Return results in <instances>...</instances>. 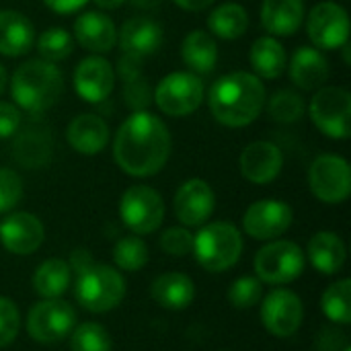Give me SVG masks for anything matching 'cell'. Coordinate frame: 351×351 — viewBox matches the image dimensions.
<instances>
[{"instance_id": "46", "label": "cell", "mask_w": 351, "mask_h": 351, "mask_svg": "<svg viewBox=\"0 0 351 351\" xmlns=\"http://www.w3.org/2000/svg\"><path fill=\"white\" fill-rule=\"evenodd\" d=\"M179 8L183 10H189V12H199L208 6H212L216 0H173Z\"/></svg>"}, {"instance_id": "48", "label": "cell", "mask_w": 351, "mask_h": 351, "mask_svg": "<svg viewBox=\"0 0 351 351\" xmlns=\"http://www.w3.org/2000/svg\"><path fill=\"white\" fill-rule=\"evenodd\" d=\"M132 6L142 8V10H150V8H158L162 4V0H130Z\"/></svg>"}, {"instance_id": "19", "label": "cell", "mask_w": 351, "mask_h": 351, "mask_svg": "<svg viewBox=\"0 0 351 351\" xmlns=\"http://www.w3.org/2000/svg\"><path fill=\"white\" fill-rule=\"evenodd\" d=\"M117 41L123 53L144 60L146 56H152L160 49L165 41V31L160 23L150 16H132L121 25Z\"/></svg>"}, {"instance_id": "22", "label": "cell", "mask_w": 351, "mask_h": 351, "mask_svg": "<svg viewBox=\"0 0 351 351\" xmlns=\"http://www.w3.org/2000/svg\"><path fill=\"white\" fill-rule=\"evenodd\" d=\"M304 16V0H263L261 4V25L271 37H290L298 33Z\"/></svg>"}, {"instance_id": "20", "label": "cell", "mask_w": 351, "mask_h": 351, "mask_svg": "<svg viewBox=\"0 0 351 351\" xmlns=\"http://www.w3.org/2000/svg\"><path fill=\"white\" fill-rule=\"evenodd\" d=\"M74 39L93 53H107L117 43L115 23L99 10H86L74 21Z\"/></svg>"}, {"instance_id": "38", "label": "cell", "mask_w": 351, "mask_h": 351, "mask_svg": "<svg viewBox=\"0 0 351 351\" xmlns=\"http://www.w3.org/2000/svg\"><path fill=\"white\" fill-rule=\"evenodd\" d=\"M21 329L19 308L10 298L0 296V348H6L14 341Z\"/></svg>"}, {"instance_id": "23", "label": "cell", "mask_w": 351, "mask_h": 351, "mask_svg": "<svg viewBox=\"0 0 351 351\" xmlns=\"http://www.w3.org/2000/svg\"><path fill=\"white\" fill-rule=\"evenodd\" d=\"M290 78L302 90H317L329 78V62L325 53L313 45H302L290 60Z\"/></svg>"}, {"instance_id": "28", "label": "cell", "mask_w": 351, "mask_h": 351, "mask_svg": "<svg viewBox=\"0 0 351 351\" xmlns=\"http://www.w3.org/2000/svg\"><path fill=\"white\" fill-rule=\"evenodd\" d=\"M348 251L343 241L335 232H317L308 243V259L315 269H319L325 276L337 274L346 263Z\"/></svg>"}, {"instance_id": "13", "label": "cell", "mask_w": 351, "mask_h": 351, "mask_svg": "<svg viewBox=\"0 0 351 351\" xmlns=\"http://www.w3.org/2000/svg\"><path fill=\"white\" fill-rule=\"evenodd\" d=\"M304 308L300 298L284 288L269 292L261 304L263 327L276 337H290L302 325Z\"/></svg>"}, {"instance_id": "25", "label": "cell", "mask_w": 351, "mask_h": 351, "mask_svg": "<svg viewBox=\"0 0 351 351\" xmlns=\"http://www.w3.org/2000/svg\"><path fill=\"white\" fill-rule=\"evenodd\" d=\"M249 62H251L257 78L276 80L288 68V53L278 37L263 35V37L255 39V43L251 45Z\"/></svg>"}, {"instance_id": "9", "label": "cell", "mask_w": 351, "mask_h": 351, "mask_svg": "<svg viewBox=\"0 0 351 351\" xmlns=\"http://www.w3.org/2000/svg\"><path fill=\"white\" fill-rule=\"evenodd\" d=\"M304 21L313 47L331 51L350 43V16L341 4L333 0L319 2L311 8Z\"/></svg>"}, {"instance_id": "36", "label": "cell", "mask_w": 351, "mask_h": 351, "mask_svg": "<svg viewBox=\"0 0 351 351\" xmlns=\"http://www.w3.org/2000/svg\"><path fill=\"white\" fill-rule=\"evenodd\" d=\"M72 351H111L109 333L97 323H84L72 331L70 339Z\"/></svg>"}, {"instance_id": "27", "label": "cell", "mask_w": 351, "mask_h": 351, "mask_svg": "<svg viewBox=\"0 0 351 351\" xmlns=\"http://www.w3.org/2000/svg\"><path fill=\"white\" fill-rule=\"evenodd\" d=\"M150 294L156 304L169 311H183L193 302L195 288L185 274H162L154 280Z\"/></svg>"}, {"instance_id": "15", "label": "cell", "mask_w": 351, "mask_h": 351, "mask_svg": "<svg viewBox=\"0 0 351 351\" xmlns=\"http://www.w3.org/2000/svg\"><path fill=\"white\" fill-rule=\"evenodd\" d=\"M74 88L86 103H103L115 88V70L109 60L95 53L84 58L74 70Z\"/></svg>"}, {"instance_id": "31", "label": "cell", "mask_w": 351, "mask_h": 351, "mask_svg": "<svg viewBox=\"0 0 351 351\" xmlns=\"http://www.w3.org/2000/svg\"><path fill=\"white\" fill-rule=\"evenodd\" d=\"M70 280H72V271L64 259H47L35 269L33 288L45 300L60 298L68 290Z\"/></svg>"}, {"instance_id": "7", "label": "cell", "mask_w": 351, "mask_h": 351, "mask_svg": "<svg viewBox=\"0 0 351 351\" xmlns=\"http://www.w3.org/2000/svg\"><path fill=\"white\" fill-rule=\"evenodd\" d=\"M313 123L331 140H348L351 136V95L341 86L317 88L311 107Z\"/></svg>"}, {"instance_id": "4", "label": "cell", "mask_w": 351, "mask_h": 351, "mask_svg": "<svg viewBox=\"0 0 351 351\" xmlns=\"http://www.w3.org/2000/svg\"><path fill=\"white\" fill-rule=\"evenodd\" d=\"M193 253L204 269L226 271L241 259L243 237L230 222H212L193 237Z\"/></svg>"}, {"instance_id": "6", "label": "cell", "mask_w": 351, "mask_h": 351, "mask_svg": "<svg viewBox=\"0 0 351 351\" xmlns=\"http://www.w3.org/2000/svg\"><path fill=\"white\" fill-rule=\"evenodd\" d=\"M156 107L169 117H187L204 103V82L193 72H171L154 88Z\"/></svg>"}, {"instance_id": "3", "label": "cell", "mask_w": 351, "mask_h": 351, "mask_svg": "<svg viewBox=\"0 0 351 351\" xmlns=\"http://www.w3.org/2000/svg\"><path fill=\"white\" fill-rule=\"evenodd\" d=\"M10 95L21 111L39 115L53 107L64 90L62 70L41 58L23 62L10 76Z\"/></svg>"}, {"instance_id": "8", "label": "cell", "mask_w": 351, "mask_h": 351, "mask_svg": "<svg viewBox=\"0 0 351 351\" xmlns=\"http://www.w3.org/2000/svg\"><path fill=\"white\" fill-rule=\"evenodd\" d=\"M119 216L134 234H150L165 220V202L148 185H132L119 199Z\"/></svg>"}, {"instance_id": "44", "label": "cell", "mask_w": 351, "mask_h": 351, "mask_svg": "<svg viewBox=\"0 0 351 351\" xmlns=\"http://www.w3.org/2000/svg\"><path fill=\"white\" fill-rule=\"evenodd\" d=\"M93 265H95L93 255H90L86 249H76V251H72V253H70L68 267H70V271H74L76 276H78V274H82V271H86V269H88V267H93Z\"/></svg>"}, {"instance_id": "47", "label": "cell", "mask_w": 351, "mask_h": 351, "mask_svg": "<svg viewBox=\"0 0 351 351\" xmlns=\"http://www.w3.org/2000/svg\"><path fill=\"white\" fill-rule=\"evenodd\" d=\"M99 8H103V10H115V8H119V6H123L128 0H93Z\"/></svg>"}, {"instance_id": "30", "label": "cell", "mask_w": 351, "mask_h": 351, "mask_svg": "<svg viewBox=\"0 0 351 351\" xmlns=\"http://www.w3.org/2000/svg\"><path fill=\"white\" fill-rule=\"evenodd\" d=\"M208 29L220 39H226V41L239 39L249 29V12L243 4L224 2L210 12Z\"/></svg>"}, {"instance_id": "5", "label": "cell", "mask_w": 351, "mask_h": 351, "mask_svg": "<svg viewBox=\"0 0 351 351\" xmlns=\"http://www.w3.org/2000/svg\"><path fill=\"white\" fill-rule=\"evenodd\" d=\"M125 296V282L121 274L109 265L95 263L86 271L78 274L74 284L76 302L90 313L113 311Z\"/></svg>"}, {"instance_id": "43", "label": "cell", "mask_w": 351, "mask_h": 351, "mask_svg": "<svg viewBox=\"0 0 351 351\" xmlns=\"http://www.w3.org/2000/svg\"><path fill=\"white\" fill-rule=\"evenodd\" d=\"M142 62H144V60H140V58L121 53V58H119V62H117V74H119L125 82H130V80H134V78H140V76H144V72H142Z\"/></svg>"}, {"instance_id": "24", "label": "cell", "mask_w": 351, "mask_h": 351, "mask_svg": "<svg viewBox=\"0 0 351 351\" xmlns=\"http://www.w3.org/2000/svg\"><path fill=\"white\" fill-rule=\"evenodd\" d=\"M35 27L19 10H0V53L19 58L33 49Z\"/></svg>"}, {"instance_id": "40", "label": "cell", "mask_w": 351, "mask_h": 351, "mask_svg": "<svg viewBox=\"0 0 351 351\" xmlns=\"http://www.w3.org/2000/svg\"><path fill=\"white\" fill-rule=\"evenodd\" d=\"M160 247H162L165 253H169L173 257H183L189 251H193V234L187 228H181V226L169 228L160 237Z\"/></svg>"}, {"instance_id": "10", "label": "cell", "mask_w": 351, "mask_h": 351, "mask_svg": "<svg viewBox=\"0 0 351 351\" xmlns=\"http://www.w3.org/2000/svg\"><path fill=\"white\" fill-rule=\"evenodd\" d=\"M304 269V253L292 241H274L265 245L255 257L257 278L265 284L294 282Z\"/></svg>"}, {"instance_id": "2", "label": "cell", "mask_w": 351, "mask_h": 351, "mask_svg": "<svg viewBox=\"0 0 351 351\" xmlns=\"http://www.w3.org/2000/svg\"><path fill=\"white\" fill-rule=\"evenodd\" d=\"M267 101L261 78L253 72H230L220 76L208 95V105L214 119L226 128H245L253 123Z\"/></svg>"}, {"instance_id": "1", "label": "cell", "mask_w": 351, "mask_h": 351, "mask_svg": "<svg viewBox=\"0 0 351 351\" xmlns=\"http://www.w3.org/2000/svg\"><path fill=\"white\" fill-rule=\"evenodd\" d=\"M171 132L167 123L150 111H134L113 140L117 167L132 177H152L171 156Z\"/></svg>"}, {"instance_id": "37", "label": "cell", "mask_w": 351, "mask_h": 351, "mask_svg": "<svg viewBox=\"0 0 351 351\" xmlns=\"http://www.w3.org/2000/svg\"><path fill=\"white\" fill-rule=\"evenodd\" d=\"M263 294V286L259 278H239L237 282H232L230 290H228V300L234 308H251L261 300Z\"/></svg>"}, {"instance_id": "34", "label": "cell", "mask_w": 351, "mask_h": 351, "mask_svg": "<svg viewBox=\"0 0 351 351\" xmlns=\"http://www.w3.org/2000/svg\"><path fill=\"white\" fill-rule=\"evenodd\" d=\"M113 261L123 271H138L148 263V247L138 234L123 237L113 249Z\"/></svg>"}, {"instance_id": "11", "label": "cell", "mask_w": 351, "mask_h": 351, "mask_svg": "<svg viewBox=\"0 0 351 351\" xmlns=\"http://www.w3.org/2000/svg\"><path fill=\"white\" fill-rule=\"evenodd\" d=\"M308 185L317 199L325 204H341L351 193V169L337 154H321L308 171Z\"/></svg>"}, {"instance_id": "33", "label": "cell", "mask_w": 351, "mask_h": 351, "mask_svg": "<svg viewBox=\"0 0 351 351\" xmlns=\"http://www.w3.org/2000/svg\"><path fill=\"white\" fill-rule=\"evenodd\" d=\"M323 313L327 319L339 325L351 323V282L339 280L333 286H329L323 294Z\"/></svg>"}, {"instance_id": "17", "label": "cell", "mask_w": 351, "mask_h": 351, "mask_svg": "<svg viewBox=\"0 0 351 351\" xmlns=\"http://www.w3.org/2000/svg\"><path fill=\"white\" fill-rule=\"evenodd\" d=\"M214 208V189L204 179H189L175 193V214L185 226H202L212 216Z\"/></svg>"}, {"instance_id": "50", "label": "cell", "mask_w": 351, "mask_h": 351, "mask_svg": "<svg viewBox=\"0 0 351 351\" xmlns=\"http://www.w3.org/2000/svg\"><path fill=\"white\" fill-rule=\"evenodd\" d=\"M343 351H351V348H350V346H348V348H346V350H343Z\"/></svg>"}, {"instance_id": "14", "label": "cell", "mask_w": 351, "mask_h": 351, "mask_svg": "<svg viewBox=\"0 0 351 351\" xmlns=\"http://www.w3.org/2000/svg\"><path fill=\"white\" fill-rule=\"evenodd\" d=\"M292 208L280 199H261L247 208L243 226L245 232L257 241H271L282 237L292 226Z\"/></svg>"}, {"instance_id": "26", "label": "cell", "mask_w": 351, "mask_h": 351, "mask_svg": "<svg viewBox=\"0 0 351 351\" xmlns=\"http://www.w3.org/2000/svg\"><path fill=\"white\" fill-rule=\"evenodd\" d=\"M181 58H183L185 66L189 68V72H193L197 76H202V74L206 76V74L214 72V68L218 64V43L212 37V33L195 29L183 39Z\"/></svg>"}, {"instance_id": "18", "label": "cell", "mask_w": 351, "mask_h": 351, "mask_svg": "<svg viewBox=\"0 0 351 351\" xmlns=\"http://www.w3.org/2000/svg\"><path fill=\"white\" fill-rule=\"evenodd\" d=\"M284 154L282 150L267 140L251 142L241 152V173L249 183L267 185L282 173Z\"/></svg>"}, {"instance_id": "45", "label": "cell", "mask_w": 351, "mask_h": 351, "mask_svg": "<svg viewBox=\"0 0 351 351\" xmlns=\"http://www.w3.org/2000/svg\"><path fill=\"white\" fill-rule=\"evenodd\" d=\"M45 6L58 14H70V12H76L80 8H84L90 0H43Z\"/></svg>"}, {"instance_id": "16", "label": "cell", "mask_w": 351, "mask_h": 351, "mask_svg": "<svg viewBox=\"0 0 351 351\" xmlns=\"http://www.w3.org/2000/svg\"><path fill=\"white\" fill-rule=\"evenodd\" d=\"M45 230L37 216L29 212L8 214L0 222V243L14 255H31L43 243Z\"/></svg>"}, {"instance_id": "29", "label": "cell", "mask_w": 351, "mask_h": 351, "mask_svg": "<svg viewBox=\"0 0 351 351\" xmlns=\"http://www.w3.org/2000/svg\"><path fill=\"white\" fill-rule=\"evenodd\" d=\"M12 154L14 160L27 169L45 167L51 156V138L45 130L27 128L14 138Z\"/></svg>"}, {"instance_id": "41", "label": "cell", "mask_w": 351, "mask_h": 351, "mask_svg": "<svg viewBox=\"0 0 351 351\" xmlns=\"http://www.w3.org/2000/svg\"><path fill=\"white\" fill-rule=\"evenodd\" d=\"M150 101H152V90H150L148 80L144 76L125 82V103L134 111H146Z\"/></svg>"}, {"instance_id": "21", "label": "cell", "mask_w": 351, "mask_h": 351, "mask_svg": "<svg viewBox=\"0 0 351 351\" xmlns=\"http://www.w3.org/2000/svg\"><path fill=\"white\" fill-rule=\"evenodd\" d=\"M66 140L76 152L84 156H95L109 142V125L103 117L95 113H80L68 123Z\"/></svg>"}, {"instance_id": "32", "label": "cell", "mask_w": 351, "mask_h": 351, "mask_svg": "<svg viewBox=\"0 0 351 351\" xmlns=\"http://www.w3.org/2000/svg\"><path fill=\"white\" fill-rule=\"evenodd\" d=\"M35 45L41 60L58 64L72 53L74 39L64 27H49L39 35V39H35Z\"/></svg>"}, {"instance_id": "42", "label": "cell", "mask_w": 351, "mask_h": 351, "mask_svg": "<svg viewBox=\"0 0 351 351\" xmlns=\"http://www.w3.org/2000/svg\"><path fill=\"white\" fill-rule=\"evenodd\" d=\"M23 123L21 109L14 103L0 101V140L12 138Z\"/></svg>"}, {"instance_id": "35", "label": "cell", "mask_w": 351, "mask_h": 351, "mask_svg": "<svg viewBox=\"0 0 351 351\" xmlns=\"http://www.w3.org/2000/svg\"><path fill=\"white\" fill-rule=\"evenodd\" d=\"M267 113L278 123H294L304 115V101L294 90H278L267 103Z\"/></svg>"}, {"instance_id": "39", "label": "cell", "mask_w": 351, "mask_h": 351, "mask_svg": "<svg viewBox=\"0 0 351 351\" xmlns=\"http://www.w3.org/2000/svg\"><path fill=\"white\" fill-rule=\"evenodd\" d=\"M23 197V181L12 169H0V212H10Z\"/></svg>"}, {"instance_id": "12", "label": "cell", "mask_w": 351, "mask_h": 351, "mask_svg": "<svg viewBox=\"0 0 351 351\" xmlns=\"http://www.w3.org/2000/svg\"><path fill=\"white\" fill-rule=\"evenodd\" d=\"M76 325L74 308L60 300L49 298L35 304L27 317V331L39 343H56L72 333Z\"/></svg>"}, {"instance_id": "49", "label": "cell", "mask_w": 351, "mask_h": 351, "mask_svg": "<svg viewBox=\"0 0 351 351\" xmlns=\"http://www.w3.org/2000/svg\"><path fill=\"white\" fill-rule=\"evenodd\" d=\"M6 86H8V72H6V68L0 64V95L6 90Z\"/></svg>"}]
</instances>
